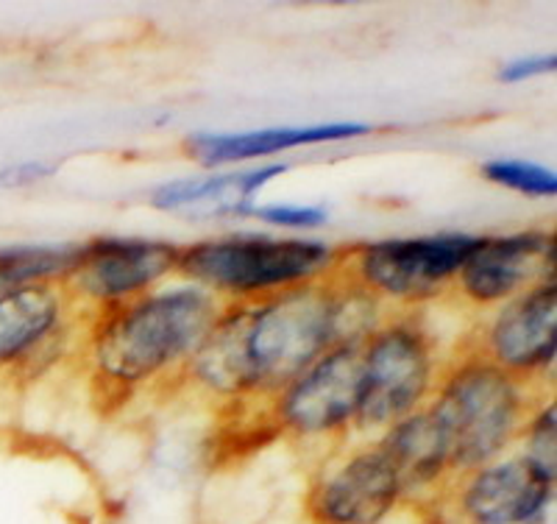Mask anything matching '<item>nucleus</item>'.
Wrapping results in <instances>:
<instances>
[{
    "label": "nucleus",
    "mask_w": 557,
    "mask_h": 524,
    "mask_svg": "<svg viewBox=\"0 0 557 524\" xmlns=\"http://www.w3.org/2000/svg\"><path fill=\"white\" fill-rule=\"evenodd\" d=\"M380 327V302L332 271L318 282L226 304L184 374L218 399L273 397L330 349Z\"/></svg>",
    "instance_id": "1"
},
{
    "label": "nucleus",
    "mask_w": 557,
    "mask_h": 524,
    "mask_svg": "<svg viewBox=\"0 0 557 524\" xmlns=\"http://www.w3.org/2000/svg\"><path fill=\"white\" fill-rule=\"evenodd\" d=\"M223 307L215 293L184 282L101 309L87 341L92 374L109 391L128 393L184 371Z\"/></svg>",
    "instance_id": "2"
},
{
    "label": "nucleus",
    "mask_w": 557,
    "mask_h": 524,
    "mask_svg": "<svg viewBox=\"0 0 557 524\" xmlns=\"http://www.w3.org/2000/svg\"><path fill=\"white\" fill-rule=\"evenodd\" d=\"M426 411L449 443L451 472H476L494 463L532 416L527 382L469 352L437 374Z\"/></svg>",
    "instance_id": "3"
},
{
    "label": "nucleus",
    "mask_w": 557,
    "mask_h": 524,
    "mask_svg": "<svg viewBox=\"0 0 557 524\" xmlns=\"http://www.w3.org/2000/svg\"><path fill=\"white\" fill-rule=\"evenodd\" d=\"M341 252L321 241L232 232L182 246L176 273L226 304L260 302L330 277Z\"/></svg>",
    "instance_id": "4"
},
{
    "label": "nucleus",
    "mask_w": 557,
    "mask_h": 524,
    "mask_svg": "<svg viewBox=\"0 0 557 524\" xmlns=\"http://www.w3.org/2000/svg\"><path fill=\"white\" fill-rule=\"evenodd\" d=\"M482 234L441 232L360 243L337 257L335 271L376 302L424 304L455 288Z\"/></svg>",
    "instance_id": "5"
},
{
    "label": "nucleus",
    "mask_w": 557,
    "mask_h": 524,
    "mask_svg": "<svg viewBox=\"0 0 557 524\" xmlns=\"http://www.w3.org/2000/svg\"><path fill=\"white\" fill-rule=\"evenodd\" d=\"M357 430H382L421 411L437 382L435 341L416 318L380 324L360 346Z\"/></svg>",
    "instance_id": "6"
},
{
    "label": "nucleus",
    "mask_w": 557,
    "mask_h": 524,
    "mask_svg": "<svg viewBox=\"0 0 557 524\" xmlns=\"http://www.w3.org/2000/svg\"><path fill=\"white\" fill-rule=\"evenodd\" d=\"M182 246L148 237H98L78 243L76 259L59 282L73 307L84 304L96 313L126 304L153 291L176 273Z\"/></svg>",
    "instance_id": "7"
},
{
    "label": "nucleus",
    "mask_w": 557,
    "mask_h": 524,
    "mask_svg": "<svg viewBox=\"0 0 557 524\" xmlns=\"http://www.w3.org/2000/svg\"><path fill=\"white\" fill-rule=\"evenodd\" d=\"M362 341L330 349L282 391L273 393V422L278 430L305 441H321L346 436L355 427L360 407Z\"/></svg>",
    "instance_id": "8"
},
{
    "label": "nucleus",
    "mask_w": 557,
    "mask_h": 524,
    "mask_svg": "<svg viewBox=\"0 0 557 524\" xmlns=\"http://www.w3.org/2000/svg\"><path fill=\"white\" fill-rule=\"evenodd\" d=\"M555 279V234L516 232L485 237L455 279V291L471 307H502L535 284Z\"/></svg>",
    "instance_id": "9"
},
{
    "label": "nucleus",
    "mask_w": 557,
    "mask_h": 524,
    "mask_svg": "<svg viewBox=\"0 0 557 524\" xmlns=\"http://www.w3.org/2000/svg\"><path fill=\"white\" fill-rule=\"evenodd\" d=\"M555 349L557 291L555 279H549L502 304L482 332L476 352L502 371L530 382L532 377H544L549 371L555 363Z\"/></svg>",
    "instance_id": "10"
},
{
    "label": "nucleus",
    "mask_w": 557,
    "mask_h": 524,
    "mask_svg": "<svg viewBox=\"0 0 557 524\" xmlns=\"http://www.w3.org/2000/svg\"><path fill=\"white\" fill-rule=\"evenodd\" d=\"M405 493L399 472L380 447L355 449L310 493V511L321 524H380Z\"/></svg>",
    "instance_id": "11"
},
{
    "label": "nucleus",
    "mask_w": 557,
    "mask_h": 524,
    "mask_svg": "<svg viewBox=\"0 0 557 524\" xmlns=\"http://www.w3.org/2000/svg\"><path fill=\"white\" fill-rule=\"evenodd\" d=\"M555 493V472L524 452L469 474L460 508L471 524H535L546 516Z\"/></svg>",
    "instance_id": "12"
},
{
    "label": "nucleus",
    "mask_w": 557,
    "mask_h": 524,
    "mask_svg": "<svg viewBox=\"0 0 557 524\" xmlns=\"http://www.w3.org/2000/svg\"><path fill=\"white\" fill-rule=\"evenodd\" d=\"M73 302L59 284H26L0 291V368L34 363L67 327Z\"/></svg>",
    "instance_id": "13"
},
{
    "label": "nucleus",
    "mask_w": 557,
    "mask_h": 524,
    "mask_svg": "<svg viewBox=\"0 0 557 524\" xmlns=\"http://www.w3.org/2000/svg\"><path fill=\"white\" fill-rule=\"evenodd\" d=\"M371 134L366 123H315V126H273L253 129V132L235 134H193L184 148L203 168H221V164H243L251 159H265L273 154L293 151V148L326 146Z\"/></svg>",
    "instance_id": "14"
},
{
    "label": "nucleus",
    "mask_w": 557,
    "mask_h": 524,
    "mask_svg": "<svg viewBox=\"0 0 557 524\" xmlns=\"http://www.w3.org/2000/svg\"><path fill=\"white\" fill-rule=\"evenodd\" d=\"M290 164L271 162L260 168L232 173H209L159 184L151 193V207L162 212H187V216H237L240 218L265 184L282 176Z\"/></svg>",
    "instance_id": "15"
},
{
    "label": "nucleus",
    "mask_w": 557,
    "mask_h": 524,
    "mask_svg": "<svg viewBox=\"0 0 557 524\" xmlns=\"http://www.w3.org/2000/svg\"><path fill=\"white\" fill-rule=\"evenodd\" d=\"M376 447L396 466L405 491L432 486L451 472L449 443L426 407L387 427Z\"/></svg>",
    "instance_id": "16"
},
{
    "label": "nucleus",
    "mask_w": 557,
    "mask_h": 524,
    "mask_svg": "<svg viewBox=\"0 0 557 524\" xmlns=\"http://www.w3.org/2000/svg\"><path fill=\"white\" fill-rule=\"evenodd\" d=\"M73 246H3L0 248V291L26 284H59L76 259Z\"/></svg>",
    "instance_id": "17"
},
{
    "label": "nucleus",
    "mask_w": 557,
    "mask_h": 524,
    "mask_svg": "<svg viewBox=\"0 0 557 524\" xmlns=\"http://www.w3.org/2000/svg\"><path fill=\"white\" fill-rule=\"evenodd\" d=\"M482 176L487 182L499 184L505 190H513L530 198H555L557 176L555 171L544 168L530 159H491L482 164Z\"/></svg>",
    "instance_id": "18"
},
{
    "label": "nucleus",
    "mask_w": 557,
    "mask_h": 524,
    "mask_svg": "<svg viewBox=\"0 0 557 524\" xmlns=\"http://www.w3.org/2000/svg\"><path fill=\"white\" fill-rule=\"evenodd\" d=\"M557 407L555 402L541 404L539 411H532V416L527 418V427L521 432L527 449L524 455L532 458L535 463H541L544 468L555 472V432H557Z\"/></svg>",
    "instance_id": "19"
},
{
    "label": "nucleus",
    "mask_w": 557,
    "mask_h": 524,
    "mask_svg": "<svg viewBox=\"0 0 557 524\" xmlns=\"http://www.w3.org/2000/svg\"><path fill=\"white\" fill-rule=\"evenodd\" d=\"M246 218H257V221L268 223V227L278 229H293V232H301V229H318L326 223V209L323 207H301V204H251V207L243 212Z\"/></svg>",
    "instance_id": "20"
},
{
    "label": "nucleus",
    "mask_w": 557,
    "mask_h": 524,
    "mask_svg": "<svg viewBox=\"0 0 557 524\" xmlns=\"http://www.w3.org/2000/svg\"><path fill=\"white\" fill-rule=\"evenodd\" d=\"M57 173V164L45 162V159H23L0 168V190H23L32 184L45 182L48 176Z\"/></svg>",
    "instance_id": "21"
},
{
    "label": "nucleus",
    "mask_w": 557,
    "mask_h": 524,
    "mask_svg": "<svg viewBox=\"0 0 557 524\" xmlns=\"http://www.w3.org/2000/svg\"><path fill=\"white\" fill-rule=\"evenodd\" d=\"M557 64L555 53H541V57H524V59H513V62L502 64L499 70V82L505 84H521L530 82V78H539L552 73Z\"/></svg>",
    "instance_id": "22"
}]
</instances>
